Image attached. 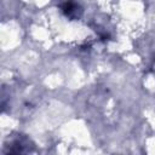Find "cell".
<instances>
[{"label":"cell","mask_w":155,"mask_h":155,"mask_svg":"<svg viewBox=\"0 0 155 155\" xmlns=\"http://www.w3.org/2000/svg\"><path fill=\"white\" fill-rule=\"evenodd\" d=\"M62 8H63V12H64L67 16H69V17H73V16L76 13V5L73 4L71 1H67V2L62 6Z\"/></svg>","instance_id":"1"}]
</instances>
